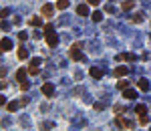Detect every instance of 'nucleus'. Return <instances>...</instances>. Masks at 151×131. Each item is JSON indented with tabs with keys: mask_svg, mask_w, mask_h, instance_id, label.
Returning <instances> with one entry per match:
<instances>
[{
	"mask_svg": "<svg viewBox=\"0 0 151 131\" xmlns=\"http://www.w3.org/2000/svg\"><path fill=\"white\" fill-rule=\"evenodd\" d=\"M69 57H71V61L79 63V61L83 59V44H81V43H75V44H73V46H71V50H69Z\"/></svg>",
	"mask_w": 151,
	"mask_h": 131,
	"instance_id": "f257e3e1",
	"label": "nucleus"
},
{
	"mask_svg": "<svg viewBox=\"0 0 151 131\" xmlns=\"http://www.w3.org/2000/svg\"><path fill=\"white\" fill-rule=\"evenodd\" d=\"M44 39H46V44H48L50 48H54V46L59 44V34H57L54 30H52V32H46V37H44Z\"/></svg>",
	"mask_w": 151,
	"mask_h": 131,
	"instance_id": "f03ea898",
	"label": "nucleus"
},
{
	"mask_svg": "<svg viewBox=\"0 0 151 131\" xmlns=\"http://www.w3.org/2000/svg\"><path fill=\"white\" fill-rule=\"evenodd\" d=\"M117 125L119 127H125V129H133L135 127V123L131 119H123V117H117Z\"/></svg>",
	"mask_w": 151,
	"mask_h": 131,
	"instance_id": "7ed1b4c3",
	"label": "nucleus"
},
{
	"mask_svg": "<svg viewBox=\"0 0 151 131\" xmlns=\"http://www.w3.org/2000/svg\"><path fill=\"white\" fill-rule=\"evenodd\" d=\"M113 75H115V77H125V75H129V67H125V65H119V67H115Z\"/></svg>",
	"mask_w": 151,
	"mask_h": 131,
	"instance_id": "20e7f679",
	"label": "nucleus"
},
{
	"mask_svg": "<svg viewBox=\"0 0 151 131\" xmlns=\"http://www.w3.org/2000/svg\"><path fill=\"white\" fill-rule=\"evenodd\" d=\"M10 48H12V41L10 39H2L0 41V54L6 52V50H10Z\"/></svg>",
	"mask_w": 151,
	"mask_h": 131,
	"instance_id": "39448f33",
	"label": "nucleus"
},
{
	"mask_svg": "<svg viewBox=\"0 0 151 131\" xmlns=\"http://www.w3.org/2000/svg\"><path fill=\"white\" fill-rule=\"evenodd\" d=\"M123 97H125V99H129V101H133V99L137 97V91H135V89H131V87H127V89H123Z\"/></svg>",
	"mask_w": 151,
	"mask_h": 131,
	"instance_id": "423d86ee",
	"label": "nucleus"
},
{
	"mask_svg": "<svg viewBox=\"0 0 151 131\" xmlns=\"http://www.w3.org/2000/svg\"><path fill=\"white\" fill-rule=\"evenodd\" d=\"M42 95H46V97H52V95H54V85H50V83H44V85H42Z\"/></svg>",
	"mask_w": 151,
	"mask_h": 131,
	"instance_id": "0eeeda50",
	"label": "nucleus"
},
{
	"mask_svg": "<svg viewBox=\"0 0 151 131\" xmlns=\"http://www.w3.org/2000/svg\"><path fill=\"white\" fill-rule=\"evenodd\" d=\"M40 12H42V16H44V18H50V16H52V12H54V8H52L50 4H44V6L40 8Z\"/></svg>",
	"mask_w": 151,
	"mask_h": 131,
	"instance_id": "6e6552de",
	"label": "nucleus"
},
{
	"mask_svg": "<svg viewBox=\"0 0 151 131\" xmlns=\"http://www.w3.org/2000/svg\"><path fill=\"white\" fill-rule=\"evenodd\" d=\"M89 73H91V77H93V79H103V75H105L99 67H91V71H89Z\"/></svg>",
	"mask_w": 151,
	"mask_h": 131,
	"instance_id": "1a4fd4ad",
	"label": "nucleus"
},
{
	"mask_svg": "<svg viewBox=\"0 0 151 131\" xmlns=\"http://www.w3.org/2000/svg\"><path fill=\"white\" fill-rule=\"evenodd\" d=\"M77 14L79 16H87L89 14V4H79L77 6Z\"/></svg>",
	"mask_w": 151,
	"mask_h": 131,
	"instance_id": "9d476101",
	"label": "nucleus"
},
{
	"mask_svg": "<svg viewBox=\"0 0 151 131\" xmlns=\"http://www.w3.org/2000/svg\"><path fill=\"white\" fill-rule=\"evenodd\" d=\"M145 18H143V12H135V14H131V22L133 24H141Z\"/></svg>",
	"mask_w": 151,
	"mask_h": 131,
	"instance_id": "9b49d317",
	"label": "nucleus"
},
{
	"mask_svg": "<svg viewBox=\"0 0 151 131\" xmlns=\"http://www.w3.org/2000/svg\"><path fill=\"white\" fill-rule=\"evenodd\" d=\"M26 75H28V69H18L14 77H16V81H20V83H22V81L26 79Z\"/></svg>",
	"mask_w": 151,
	"mask_h": 131,
	"instance_id": "f8f14e48",
	"label": "nucleus"
},
{
	"mask_svg": "<svg viewBox=\"0 0 151 131\" xmlns=\"http://www.w3.org/2000/svg\"><path fill=\"white\" fill-rule=\"evenodd\" d=\"M28 24H30V26H34V28H38V26H44V24H42V18H40V16H32V18L28 20Z\"/></svg>",
	"mask_w": 151,
	"mask_h": 131,
	"instance_id": "ddd939ff",
	"label": "nucleus"
},
{
	"mask_svg": "<svg viewBox=\"0 0 151 131\" xmlns=\"http://www.w3.org/2000/svg\"><path fill=\"white\" fill-rule=\"evenodd\" d=\"M137 87H139V91H149V81L147 79H139L137 81Z\"/></svg>",
	"mask_w": 151,
	"mask_h": 131,
	"instance_id": "4468645a",
	"label": "nucleus"
},
{
	"mask_svg": "<svg viewBox=\"0 0 151 131\" xmlns=\"http://www.w3.org/2000/svg\"><path fill=\"white\" fill-rule=\"evenodd\" d=\"M133 6H135V0H125V2L121 4V8H123L125 12H129V10H133Z\"/></svg>",
	"mask_w": 151,
	"mask_h": 131,
	"instance_id": "2eb2a0df",
	"label": "nucleus"
},
{
	"mask_svg": "<svg viewBox=\"0 0 151 131\" xmlns=\"http://www.w3.org/2000/svg\"><path fill=\"white\" fill-rule=\"evenodd\" d=\"M135 113H137V115H147V105L139 103V105L135 107Z\"/></svg>",
	"mask_w": 151,
	"mask_h": 131,
	"instance_id": "dca6fc26",
	"label": "nucleus"
},
{
	"mask_svg": "<svg viewBox=\"0 0 151 131\" xmlns=\"http://www.w3.org/2000/svg\"><path fill=\"white\" fill-rule=\"evenodd\" d=\"M91 18H93V22H101V20H103V12H101V10H95V12L91 14Z\"/></svg>",
	"mask_w": 151,
	"mask_h": 131,
	"instance_id": "f3484780",
	"label": "nucleus"
},
{
	"mask_svg": "<svg viewBox=\"0 0 151 131\" xmlns=\"http://www.w3.org/2000/svg\"><path fill=\"white\" fill-rule=\"evenodd\" d=\"M18 59H20V61H26V59H28V50H26L24 46L18 48Z\"/></svg>",
	"mask_w": 151,
	"mask_h": 131,
	"instance_id": "a211bd4d",
	"label": "nucleus"
},
{
	"mask_svg": "<svg viewBox=\"0 0 151 131\" xmlns=\"http://www.w3.org/2000/svg\"><path fill=\"white\" fill-rule=\"evenodd\" d=\"M18 107H20V103H18V101H10V103L6 105V109H8L10 113H14V111H16Z\"/></svg>",
	"mask_w": 151,
	"mask_h": 131,
	"instance_id": "6ab92c4d",
	"label": "nucleus"
},
{
	"mask_svg": "<svg viewBox=\"0 0 151 131\" xmlns=\"http://www.w3.org/2000/svg\"><path fill=\"white\" fill-rule=\"evenodd\" d=\"M69 4H71L69 0H59V2H57V8H59V10H65V8H69Z\"/></svg>",
	"mask_w": 151,
	"mask_h": 131,
	"instance_id": "aec40b11",
	"label": "nucleus"
},
{
	"mask_svg": "<svg viewBox=\"0 0 151 131\" xmlns=\"http://www.w3.org/2000/svg\"><path fill=\"white\" fill-rule=\"evenodd\" d=\"M28 75H38V67L37 65H32V63L28 65Z\"/></svg>",
	"mask_w": 151,
	"mask_h": 131,
	"instance_id": "412c9836",
	"label": "nucleus"
},
{
	"mask_svg": "<svg viewBox=\"0 0 151 131\" xmlns=\"http://www.w3.org/2000/svg\"><path fill=\"white\" fill-rule=\"evenodd\" d=\"M117 87L123 91V89H127V87H129V81H119V83H117Z\"/></svg>",
	"mask_w": 151,
	"mask_h": 131,
	"instance_id": "4be33fe9",
	"label": "nucleus"
},
{
	"mask_svg": "<svg viewBox=\"0 0 151 131\" xmlns=\"http://www.w3.org/2000/svg\"><path fill=\"white\" fill-rule=\"evenodd\" d=\"M139 123H141V125H147V123H149L147 115H139Z\"/></svg>",
	"mask_w": 151,
	"mask_h": 131,
	"instance_id": "5701e85b",
	"label": "nucleus"
},
{
	"mask_svg": "<svg viewBox=\"0 0 151 131\" xmlns=\"http://www.w3.org/2000/svg\"><path fill=\"white\" fill-rule=\"evenodd\" d=\"M26 39H28V32H22V30H20V32H18V41H26Z\"/></svg>",
	"mask_w": 151,
	"mask_h": 131,
	"instance_id": "b1692460",
	"label": "nucleus"
},
{
	"mask_svg": "<svg viewBox=\"0 0 151 131\" xmlns=\"http://www.w3.org/2000/svg\"><path fill=\"white\" fill-rule=\"evenodd\" d=\"M121 61H127V52H121V54H117V63H121Z\"/></svg>",
	"mask_w": 151,
	"mask_h": 131,
	"instance_id": "393cba45",
	"label": "nucleus"
},
{
	"mask_svg": "<svg viewBox=\"0 0 151 131\" xmlns=\"http://www.w3.org/2000/svg\"><path fill=\"white\" fill-rule=\"evenodd\" d=\"M28 87H30L28 81H22V83H20V89H22V91H28Z\"/></svg>",
	"mask_w": 151,
	"mask_h": 131,
	"instance_id": "a878e982",
	"label": "nucleus"
},
{
	"mask_svg": "<svg viewBox=\"0 0 151 131\" xmlns=\"http://www.w3.org/2000/svg\"><path fill=\"white\" fill-rule=\"evenodd\" d=\"M8 14H10V10H8V8H2V10H0V18H4V16H8Z\"/></svg>",
	"mask_w": 151,
	"mask_h": 131,
	"instance_id": "bb28decb",
	"label": "nucleus"
},
{
	"mask_svg": "<svg viewBox=\"0 0 151 131\" xmlns=\"http://www.w3.org/2000/svg\"><path fill=\"white\" fill-rule=\"evenodd\" d=\"M105 10H107L109 14H113V12H115V6H113V4H107V6H105Z\"/></svg>",
	"mask_w": 151,
	"mask_h": 131,
	"instance_id": "cd10ccee",
	"label": "nucleus"
},
{
	"mask_svg": "<svg viewBox=\"0 0 151 131\" xmlns=\"http://www.w3.org/2000/svg\"><path fill=\"white\" fill-rule=\"evenodd\" d=\"M30 63H32V65H40V63H42V59H40V57H34V59H32V61H30Z\"/></svg>",
	"mask_w": 151,
	"mask_h": 131,
	"instance_id": "c85d7f7f",
	"label": "nucleus"
},
{
	"mask_svg": "<svg viewBox=\"0 0 151 131\" xmlns=\"http://www.w3.org/2000/svg\"><path fill=\"white\" fill-rule=\"evenodd\" d=\"M99 2H101V0H87L89 6H99Z\"/></svg>",
	"mask_w": 151,
	"mask_h": 131,
	"instance_id": "c756f323",
	"label": "nucleus"
},
{
	"mask_svg": "<svg viewBox=\"0 0 151 131\" xmlns=\"http://www.w3.org/2000/svg\"><path fill=\"white\" fill-rule=\"evenodd\" d=\"M44 32H52V24H50V22L44 24Z\"/></svg>",
	"mask_w": 151,
	"mask_h": 131,
	"instance_id": "7c9ffc66",
	"label": "nucleus"
},
{
	"mask_svg": "<svg viewBox=\"0 0 151 131\" xmlns=\"http://www.w3.org/2000/svg\"><path fill=\"white\" fill-rule=\"evenodd\" d=\"M93 107H95V109H97V111H101V109H103V107H105V105H103V103H95V105H93Z\"/></svg>",
	"mask_w": 151,
	"mask_h": 131,
	"instance_id": "2f4dec72",
	"label": "nucleus"
},
{
	"mask_svg": "<svg viewBox=\"0 0 151 131\" xmlns=\"http://www.w3.org/2000/svg\"><path fill=\"white\" fill-rule=\"evenodd\" d=\"M135 59H137L135 54H131V52H127V61H135Z\"/></svg>",
	"mask_w": 151,
	"mask_h": 131,
	"instance_id": "473e14b6",
	"label": "nucleus"
},
{
	"mask_svg": "<svg viewBox=\"0 0 151 131\" xmlns=\"http://www.w3.org/2000/svg\"><path fill=\"white\" fill-rule=\"evenodd\" d=\"M4 103H6V97H4V95H0V105H4Z\"/></svg>",
	"mask_w": 151,
	"mask_h": 131,
	"instance_id": "72a5a7b5",
	"label": "nucleus"
},
{
	"mask_svg": "<svg viewBox=\"0 0 151 131\" xmlns=\"http://www.w3.org/2000/svg\"><path fill=\"white\" fill-rule=\"evenodd\" d=\"M4 75H6V69H0V79H2Z\"/></svg>",
	"mask_w": 151,
	"mask_h": 131,
	"instance_id": "f704fd0d",
	"label": "nucleus"
},
{
	"mask_svg": "<svg viewBox=\"0 0 151 131\" xmlns=\"http://www.w3.org/2000/svg\"><path fill=\"white\" fill-rule=\"evenodd\" d=\"M0 89H6V81H0Z\"/></svg>",
	"mask_w": 151,
	"mask_h": 131,
	"instance_id": "c9c22d12",
	"label": "nucleus"
}]
</instances>
